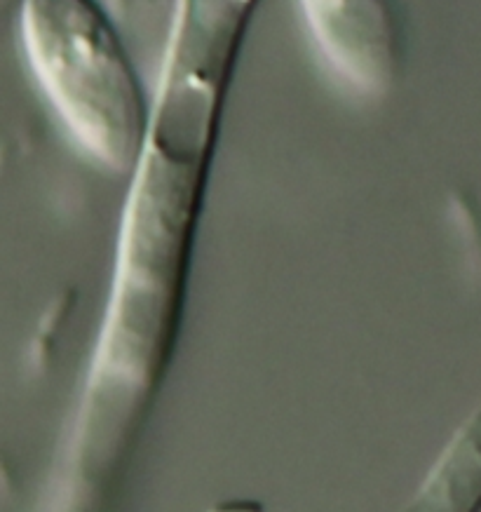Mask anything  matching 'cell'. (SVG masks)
I'll list each match as a JSON object with an SVG mask.
<instances>
[{"instance_id": "obj_3", "label": "cell", "mask_w": 481, "mask_h": 512, "mask_svg": "<svg viewBox=\"0 0 481 512\" xmlns=\"http://www.w3.org/2000/svg\"><path fill=\"white\" fill-rule=\"evenodd\" d=\"M191 10L193 0H111L108 15L139 69H151L162 78Z\"/></svg>"}, {"instance_id": "obj_1", "label": "cell", "mask_w": 481, "mask_h": 512, "mask_svg": "<svg viewBox=\"0 0 481 512\" xmlns=\"http://www.w3.org/2000/svg\"><path fill=\"white\" fill-rule=\"evenodd\" d=\"M26 64L69 137L99 165L127 172L151 139L139 66L94 0H22Z\"/></svg>"}, {"instance_id": "obj_2", "label": "cell", "mask_w": 481, "mask_h": 512, "mask_svg": "<svg viewBox=\"0 0 481 512\" xmlns=\"http://www.w3.org/2000/svg\"><path fill=\"white\" fill-rule=\"evenodd\" d=\"M329 71L364 97H381L402 66V38L390 0H298Z\"/></svg>"}]
</instances>
